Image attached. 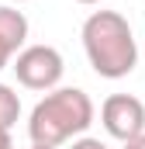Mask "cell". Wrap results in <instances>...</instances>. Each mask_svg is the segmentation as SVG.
<instances>
[{"label":"cell","mask_w":145,"mask_h":149,"mask_svg":"<svg viewBox=\"0 0 145 149\" xmlns=\"http://www.w3.org/2000/svg\"><path fill=\"white\" fill-rule=\"evenodd\" d=\"M69 149H107V142H100V139H90V135H79V139H72Z\"/></svg>","instance_id":"obj_7"},{"label":"cell","mask_w":145,"mask_h":149,"mask_svg":"<svg viewBox=\"0 0 145 149\" xmlns=\"http://www.w3.org/2000/svg\"><path fill=\"white\" fill-rule=\"evenodd\" d=\"M0 149H14V142H10V132H0Z\"/></svg>","instance_id":"obj_9"},{"label":"cell","mask_w":145,"mask_h":149,"mask_svg":"<svg viewBox=\"0 0 145 149\" xmlns=\"http://www.w3.org/2000/svg\"><path fill=\"white\" fill-rule=\"evenodd\" d=\"M31 149H48V146H35V142H31Z\"/></svg>","instance_id":"obj_11"},{"label":"cell","mask_w":145,"mask_h":149,"mask_svg":"<svg viewBox=\"0 0 145 149\" xmlns=\"http://www.w3.org/2000/svg\"><path fill=\"white\" fill-rule=\"evenodd\" d=\"M10 70L17 76V83L28 90H55L66 73V63H62L59 49H52V45H28L17 52Z\"/></svg>","instance_id":"obj_3"},{"label":"cell","mask_w":145,"mask_h":149,"mask_svg":"<svg viewBox=\"0 0 145 149\" xmlns=\"http://www.w3.org/2000/svg\"><path fill=\"white\" fill-rule=\"evenodd\" d=\"M10 3H24V0H10Z\"/></svg>","instance_id":"obj_12"},{"label":"cell","mask_w":145,"mask_h":149,"mask_svg":"<svg viewBox=\"0 0 145 149\" xmlns=\"http://www.w3.org/2000/svg\"><path fill=\"white\" fill-rule=\"evenodd\" d=\"M76 3H86V7H93V3H100V0H76Z\"/></svg>","instance_id":"obj_10"},{"label":"cell","mask_w":145,"mask_h":149,"mask_svg":"<svg viewBox=\"0 0 145 149\" xmlns=\"http://www.w3.org/2000/svg\"><path fill=\"white\" fill-rule=\"evenodd\" d=\"M28 38V17L17 7H0V70L10 66V59L21 52Z\"/></svg>","instance_id":"obj_5"},{"label":"cell","mask_w":145,"mask_h":149,"mask_svg":"<svg viewBox=\"0 0 145 149\" xmlns=\"http://www.w3.org/2000/svg\"><path fill=\"white\" fill-rule=\"evenodd\" d=\"M83 49H86L93 73L104 80H121L138 63V45L131 35V24L117 10H93L83 21Z\"/></svg>","instance_id":"obj_2"},{"label":"cell","mask_w":145,"mask_h":149,"mask_svg":"<svg viewBox=\"0 0 145 149\" xmlns=\"http://www.w3.org/2000/svg\"><path fill=\"white\" fill-rule=\"evenodd\" d=\"M100 125L110 139L131 142L145 132V104L131 94H110L100 108Z\"/></svg>","instance_id":"obj_4"},{"label":"cell","mask_w":145,"mask_h":149,"mask_svg":"<svg viewBox=\"0 0 145 149\" xmlns=\"http://www.w3.org/2000/svg\"><path fill=\"white\" fill-rule=\"evenodd\" d=\"M124 149H145V132L138 135V139H131V142H124Z\"/></svg>","instance_id":"obj_8"},{"label":"cell","mask_w":145,"mask_h":149,"mask_svg":"<svg viewBox=\"0 0 145 149\" xmlns=\"http://www.w3.org/2000/svg\"><path fill=\"white\" fill-rule=\"evenodd\" d=\"M93 125V101L86 90L79 87H55L48 90L28 118V135L35 146H62L79 139L86 128Z\"/></svg>","instance_id":"obj_1"},{"label":"cell","mask_w":145,"mask_h":149,"mask_svg":"<svg viewBox=\"0 0 145 149\" xmlns=\"http://www.w3.org/2000/svg\"><path fill=\"white\" fill-rule=\"evenodd\" d=\"M21 118V97L14 94V87L0 83V132H10Z\"/></svg>","instance_id":"obj_6"}]
</instances>
